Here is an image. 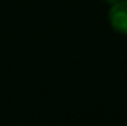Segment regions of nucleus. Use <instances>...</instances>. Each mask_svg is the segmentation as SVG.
Masks as SVG:
<instances>
[{
    "instance_id": "nucleus-1",
    "label": "nucleus",
    "mask_w": 127,
    "mask_h": 126,
    "mask_svg": "<svg viewBox=\"0 0 127 126\" xmlns=\"http://www.w3.org/2000/svg\"><path fill=\"white\" fill-rule=\"evenodd\" d=\"M108 19L112 30L127 36V0H120L111 4V9L108 12Z\"/></svg>"
},
{
    "instance_id": "nucleus-2",
    "label": "nucleus",
    "mask_w": 127,
    "mask_h": 126,
    "mask_svg": "<svg viewBox=\"0 0 127 126\" xmlns=\"http://www.w3.org/2000/svg\"><path fill=\"white\" fill-rule=\"evenodd\" d=\"M105 3H108V4H114V3H117V1H120V0H103Z\"/></svg>"
}]
</instances>
